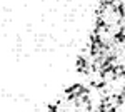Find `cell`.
<instances>
[{
	"label": "cell",
	"mask_w": 125,
	"mask_h": 112,
	"mask_svg": "<svg viewBox=\"0 0 125 112\" xmlns=\"http://www.w3.org/2000/svg\"><path fill=\"white\" fill-rule=\"evenodd\" d=\"M104 84H112L114 80L117 79V74L114 69H107V70H104Z\"/></svg>",
	"instance_id": "6da1fadb"
}]
</instances>
